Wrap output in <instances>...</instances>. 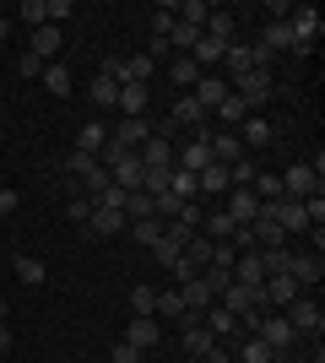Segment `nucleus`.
Returning <instances> with one entry per match:
<instances>
[{"mask_svg":"<svg viewBox=\"0 0 325 363\" xmlns=\"http://www.w3.org/2000/svg\"><path fill=\"white\" fill-rule=\"evenodd\" d=\"M287 28H293V55H309L314 49V38H320L325 33V22H320V11H314V6H293V11H287Z\"/></svg>","mask_w":325,"mask_h":363,"instance_id":"1","label":"nucleus"},{"mask_svg":"<svg viewBox=\"0 0 325 363\" xmlns=\"http://www.w3.org/2000/svg\"><path fill=\"white\" fill-rule=\"evenodd\" d=\"M266 49H249V44H228L222 49V65H228V82H239V76H249V71H266Z\"/></svg>","mask_w":325,"mask_h":363,"instance_id":"2","label":"nucleus"},{"mask_svg":"<svg viewBox=\"0 0 325 363\" xmlns=\"http://www.w3.org/2000/svg\"><path fill=\"white\" fill-rule=\"evenodd\" d=\"M255 336H261L266 347H271V352L282 358V352L293 347V336H298V331L287 325V315H261V320H255Z\"/></svg>","mask_w":325,"mask_h":363,"instance_id":"3","label":"nucleus"},{"mask_svg":"<svg viewBox=\"0 0 325 363\" xmlns=\"http://www.w3.org/2000/svg\"><path fill=\"white\" fill-rule=\"evenodd\" d=\"M228 87L244 108H261L266 98H271V71H249V76H239V82H228Z\"/></svg>","mask_w":325,"mask_h":363,"instance_id":"4","label":"nucleus"},{"mask_svg":"<svg viewBox=\"0 0 325 363\" xmlns=\"http://www.w3.org/2000/svg\"><path fill=\"white\" fill-rule=\"evenodd\" d=\"M217 303H222L233 320H244V315H255V309H261V288H239V282H228V288L217 293Z\"/></svg>","mask_w":325,"mask_h":363,"instance_id":"5","label":"nucleus"},{"mask_svg":"<svg viewBox=\"0 0 325 363\" xmlns=\"http://www.w3.org/2000/svg\"><path fill=\"white\" fill-rule=\"evenodd\" d=\"M179 298H185V315H206L217 303V288L206 277H185V282H179Z\"/></svg>","mask_w":325,"mask_h":363,"instance_id":"6","label":"nucleus"},{"mask_svg":"<svg viewBox=\"0 0 325 363\" xmlns=\"http://www.w3.org/2000/svg\"><path fill=\"white\" fill-rule=\"evenodd\" d=\"M266 217H271V223L282 228V233H304V228H309V217H304V201H271V206H266Z\"/></svg>","mask_w":325,"mask_h":363,"instance_id":"7","label":"nucleus"},{"mask_svg":"<svg viewBox=\"0 0 325 363\" xmlns=\"http://www.w3.org/2000/svg\"><path fill=\"white\" fill-rule=\"evenodd\" d=\"M277 179H282V196H287V201H304V196H314V190H320V179H314L309 163H293L287 174H277Z\"/></svg>","mask_w":325,"mask_h":363,"instance_id":"8","label":"nucleus"},{"mask_svg":"<svg viewBox=\"0 0 325 363\" xmlns=\"http://www.w3.org/2000/svg\"><path fill=\"white\" fill-rule=\"evenodd\" d=\"M228 282H239V288H261L266 282V266H261V250H239V260H233Z\"/></svg>","mask_w":325,"mask_h":363,"instance_id":"9","label":"nucleus"},{"mask_svg":"<svg viewBox=\"0 0 325 363\" xmlns=\"http://www.w3.org/2000/svg\"><path fill=\"white\" fill-rule=\"evenodd\" d=\"M228 76H212V71H201V82H195V87H190V98H195V104L206 108V114H212L217 104H222V98H228Z\"/></svg>","mask_w":325,"mask_h":363,"instance_id":"10","label":"nucleus"},{"mask_svg":"<svg viewBox=\"0 0 325 363\" xmlns=\"http://www.w3.org/2000/svg\"><path fill=\"white\" fill-rule=\"evenodd\" d=\"M206 147H212V163H222V168H233L239 157H249L244 141H239V130H217V136H206Z\"/></svg>","mask_w":325,"mask_h":363,"instance_id":"11","label":"nucleus"},{"mask_svg":"<svg viewBox=\"0 0 325 363\" xmlns=\"http://www.w3.org/2000/svg\"><path fill=\"white\" fill-rule=\"evenodd\" d=\"M125 342H130L136 352H147V347H157V342H163V325H157L152 315H136L130 325H125Z\"/></svg>","mask_w":325,"mask_h":363,"instance_id":"12","label":"nucleus"},{"mask_svg":"<svg viewBox=\"0 0 325 363\" xmlns=\"http://www.w3.org/2000/svg\"><path fill=\"white\" fill-rule=\"evenodd\" d=\"M287 325H293V331H314V336H320L325 331V309L314 298H298L293 309H287Z\"/></svg>","mask_w":325,"mask_h":363,"instance_id":"13","label":"nucleus"},{"mask_svg":"<svg viewBox=\"0 0 325 363\" xmlns=\"http://www.w3.org/2000/svg\"><path fill=\"white\" fill-rule=\"evenodd\" d=\"M136 157H141V168H173V141L152 130V136L141 141V152H136Z\"/></svg>","mask_w":325,"mask_h":363,"instance_id":"14","label":"nucleus"},{"mask_svg":"<svg viewBox=\"0 0 325 363\" xmlns=\"http://www.w3.org/2000/svg\"><path fill=\"white\" fill-rule=\"evenodd\" d=\"M147 104H152V98H147V87H141V82H120V98H114V108H120L125 120H141V114H147Z\"/></svg>","mask_w":325,"mask_h":363,"instance_id":"15","label":"nucleus"},{"mask_svg":"<svg viewBox=\"0 0 325 363\" xmlns=\"http://www.w3.org/2000/svg\"><path fill=\"white\" fill-rule=\"evenodd\" d=\"M11 277L22 282V288H44V282H49V266L38 255H11Z\"/></svg>","mask_w":325,"mask_h":363,"instance_id":"16","label":"nucleus"},{"mask_svg":"<svg viewBox=\"0 0 325 363\" xmlns=\"http://www.w3.org/2000/svg\"><path fill=\"white\" fill-rule=\"evenodd\" d=\"M147 136H152V120H147V114H141V120H120L108 130V141H120V147H130V152H141Z\"/></svg>","mask_w":325,"mask_h":363,"instance_id":"17","label":"nucleus"},{"mask_svg":"<svg viewBox=\"0 0 325 363\" xmlns=\"http://www.w3.org/2000/svg\"><path fill=\"white\" fill-rule=\"evenodd\" d=\"M217 347V336L206 331L201 315H185V352H195V358H206V352Z\"/></svg>","mask_w":325,"mask_h":363,"instance_id":"18","label":"nucleus"},{"mask_svg":"<svg viewBox=\"0 0 325 363\" xmlns=\"http://www.w3.org/2000/svg\"><path fill=\"white\" fill-rule=\"evenodd\" d=\"M228 217L239 228H249L255 217H261V196H255V190H233V196H228Z\"/></svg>","mask_w":325,"mask_h":363,"instance_id":"19","label":"nucleus"},{"mask_svg":"<svg viewBox=\"0 0 325 363\" xmlns=\"http://www.w3.org/2000/svg\"><path fill=\"white\" fill-rule=\"evenodd\" d=\"M108 147V125L103 120H87V125H81V130H76V152H87V157H98V152H103Z\"/></svg>","mask_w":325,"mask_h":363,"instance_id":"20","label":"nucleus"},{"mask_svg":"<svg viewBox=\"0 0 325 363\" xmlns=\"http://www.w3.org/2000/svg\"><path fill=\"white\" fill-rule=\"evenodd\" d=\"M179 260H185L190 272L201 277L206 266H212V239H206V233H190V244H185V255H179Z\"/></svg>","mask_w":325,"mask_h":363,"instance_id":"21","label":"nucleus"},{"mask_svg":"<svg viewBox=\"0 0 325 363\" xmlns=\"http://www.w3.org/2000/svg\"><path fill=\"white\" fill-rule=\"evenodd\" d=\"M239 141H244V152L266 147V141H271V120H266V114H249V120L239 125Z\"/></svg>","mask_w":325,"mask_h":363,"instance_id":"22","label":"nucleus"},{"mask_svg":"<svg viewBox=\"0 0 325 363\" xmlns=\"http://www.w3.org/2000/svg\"><path fill=\"white\" fill-rule=\"evenodd\" d=\"M298 282V288H314V282H320L325 277V260L320 255H293V272H287Z\"/></svg>","mask_w":325,"mask_h":363,"instance_id":"23","label":"nucleus"},{"mask_svg":"<svg viewBox=\"0 0 325 363\" xmlns=\"http://www.w3.org/2000/svg\"><path fill=\"white\" fill-rule=\"evenodd\" d=\"M87 228H93L98 239H108V233H125V212H108V206H93Z\"/></svg>","mask_w":325,"mask_h":363,"instance_id":"24","label":"nucleus"},{"mask_svg":"<svg viewBox=\"0 0 325 363\" xmlns=\"http://www.w3.org/2000/svg\"><path fill=\"white\" fill-rule=\"evenodd\" d=\"M169 76H173V87H179V92H190V87H195V82H201V65L190 60V55H173Z\"/></svg>","mask_w":325,"mask_h":363,"instance_id":"25","label":"nucleus"},{"mask_svg":"<svg viewBox=\"0 0 325 363\" xmlns=\"http://www.w3.org/2000/svg\"><path fill=\"white\" fill-rule=\"evenodd\" d=\"M38 82H44V87L55 92V98H71V71H65V60H49Z\"/></svg>","mask_w":325,"mask_h":363,"instance_id":"26","label":"nucleus"},{"mask_svg":"<svg viewBox=\"0 0 325 363\" xmlns=\"http://www.w3.org/2000/svg\"><path fill=\"white\" fill-rule=\"evenodd\" d=\"M33 55H38V60H49V55H60V28H55V22H44V28H33Z\"/></svg>","mask_w":325,"mask_h":363,"instance_id":"27","label":"nucleus"},{"mask_svg":"<svg viewBox=\"0 0 325 363\" xmlns=\"http://www.w3.org/2000/svg\"><path fill=\"white\" fill-rule=\"evenodd\" d=\"M201 120H206V108L190 98V92H179V104H173V125H190V130H201Z\"/></svg>","mask_w":325,"mask_h":363,"instance_id":"28","label":"nucleus"},{"mask_svg":"<svg viewBox=\"0 0 325 363\" xmlns=\"http://www.w3.org/2000/svg\"><path fill=\"white\" fill-rule=\"evenodd\" d=\"M261 266H266V277H287V272H293V250H287V244L261 250Z\"/></svg>","mask_w":325,"mask_h":363,"instance_id":"29","label":"nucleus"},{"mask_svg":"<svg viewBox=\"0 0 325 363\" xmlns=\"http://www.w3.org/2000/svg\"><path fill=\"white\" fill-rule=\"evenodd\" d=\"M201 320H206V331H212L217 342H222V336H233V331H239V320H233L228 309H222V303H212V309H206Z\"/></svg>","mask_w":325,"mask_h":363,"instance_id":"30","label":"nucleus"},{"mask_svg":"<svg viewBox=\"0 0 325 363\" xmlns=\"http://www.w3.org/2000/svg\"><path fill=\"white\" fill-rule=\"evenodd\" d=\"M222 49H228V44H217V38H206V33H201V38H195V49H190V60L206 71V65H222Z\"/></svg>","mask_w":325,"mask_h":363,"instance_id":"31","label":"nucleus"},{"mask_svg":"<svg viewBox=\"0 0 325 363\" xmlns=\"http://www.w3.org/2000/svg\"><path fill=\"white\" fill-rule=\"evenodd\" d=\"M65 174H71L76 184H87V179L98 174V157H87V152H76V147H71V157H65Z\"/></svg>","mask_w":325,"mask_h":363,"instance_id":"32","label":"nucleus"},{"mask_svg":"<svg viewBox=\"0 0 325 363\" xmlns=\"http://www.w3.org/2000/svg\"><path fill=\"white\" fill-rule=\"evenodd\" d=\"M212 114H217V120H222V130H233V125H244V120H249V108L239 104V98H233V92H228V98H222V104L212 108Z\"/></svg>","mask_w":325,"mask_h":363,"instance_id":"33","label":"nucleus"},{"mask_svg":"<svg viewBox=\"0 0 325 363\" xmlns=\"http://www.w3.org/2000/svg\"><path fill=\"white\" fill-rule=\"evenodd\" d=\"M261 49H266V55H271V49H298V44H293V28H287V22H266Z\"/></svg>","mask_w":325,"mask_h":363,"instance_id":"34","label":"nucleus"},{"mask_svg":"<svg viewBox=\"0 0 325 363\" xmlns=\"http://www.w3.org/2000/svg\"><path fill=\"white\" fill-rule=\"evenodd\" d=\"M195 184H201V196H217V190H228V168H222V163H206L201 174H195Z\"/></svg>","mask_w":325,"mask_h":363,"instance_id":"35","label":"nucleus"},{"mask_svg":"<svg viewBox=\"0 0 325 363\" xmlns=\"http://www.w3.org/2000/svg\"><path fill=\"white\" fill-rule=\"evenodd\" d=\"M169 190H173L179 201H195V196H201V184H195V174H185V168H169Z\"/></svg>","mask_w":325,"mask_h":363,"instance_id":"36","label":"nucleus"},{"mask_svg":"<svg viewBox=\"0 0 325 363\" xmlns=\"http://www.w3.org/2000/svg\"><path fill=\"white\" fill-rule=\"evenodd\" d=\"M179 255H185V244H179V239H169V233H163V239L152 244V260H157V266H169V272L179 266Z\"/></svg>","mask_w":325,"mask_h":363,"instance_id":"37","label":"nucleus"},{"mask_svg":"<svg viewBox=\"0 0 325 363\" xmlns=\"http://www.w3.org/2000/svg\"><path fill=\"white\" fill-rule=\"evenodd\" d=\"M201 33H206V38H217V44H233V16L228 11H212Z\"/></svg>","mask_w":325,"mask_h":363,"instance_id":"38","label":"nucleus"},{"mask_svg":"<svg viewBox=\"0 0 325 363\" xmlns=\"http://www.w3.org/2000/svg\"><path fill=\"white\" fill-rule=\"evenodd\" d=\"M173 16H179V22H190V28H206L212 6H206V0H185V6H173Z\"/></svg>","mask_w":325,"mask_h":363,"instance_id":"39","label":"nucleus"},{"mask_svg":"<svg viewBox=\"0 0 325 363\" xmlns=\"http://www.w3.org/2000/svg\"><path fill=\"white\" fill-rule=\"evenodd\" d=\"M152 315H163V320H179V315H185V298H179V288H169V293H157V303H152Z\"/></svg>","mask_w":325,"mask_h":363,"instance_id":"40","label":"nucleus"},{"mask_svg":"<svg viewBox=\"0 0 325 363\" xmlns=\"http://www.w3.org/2000/svg\"><path fill=\"white\" fill-rule=\"evenodd\" d=\"M195 38H201V28H190V22H173V33H169V49L190 55V49H195Z\"/></svg>","mask_w":325,"mask_h":363,"instance_id":"41","label":"nucleus"},{"mask_svg":"<svg viewBox=\"0 0 325 363\" xmlns=\"http://www.w3.org/2000/svg\"><path fill=\"white\" fill-rule=\"evenodd\" d=\"M239 363H277V352H271V347H266V342H261V336H249V342H244V347H239Z\"/></svg>","mask_w":325,"mask_h":363,"instance_id":"42","label":"nucleus"},{"mask_svg":"<svg viewBox=\"0 0 325 363\" xmlns=\"http://www.w3.org/2000/svg\"><path fill=\"white\" fill-rule=\"evenodd\" d=\"M136 190H147V196H163L169 190V168H141V184Z\"/></svg>","mask_w":325,"mask_h":363,"instance_id":"43","label":"nucleus"},{"mask_svg":"<svg viewBox=\"0 0 325 363\" xmlns=\"http://www.w3.org/2000/svg\"><path fill=\"white\" fill-rule=\"evenodd\" d=\"M16 22H28V28H44L49 16H44V0H22L16 6Z\"/></svg>","mask_w":325,"mask_h":363,"instance_id":"44","label":"nucleus"},{"mask_svg":"<svg viewBox=\"0 0 325 363\" xmlns=\"http://www.w3.org/2000/svg\"><path fill=\"white\" fill-rule=\"evenodd\" d=\"M120 98V82H108V76H93V104L103 108V104H114Z\"/></svg>","mask_w":325,"mask_h":363,"instance_id":"45","label":"nucleus"},{"mask_svg":"<svg viewBox=\"0 0 325 363\" xmlns=\"http://www.w3.org/2000/svg\"><path fill=\"white\" fill-rule=\"evenodd\" d=\"M130 233H136V244H147V250H152V244L163 239V223H157V217H147V223H136Z\"/></svg>","mask_w":325,"mask_h":363,"instance_id":"46","label":"nucleus"},{"mask_svg":"<svg viewBox=\"0 0 325 363\" xmlns=\"http://www.w3.org/2000/svg\"><path fill=\"white\" fill-rule=\"evenodd\" d=\"M130 303H136V315H152V303H157V288L136 282V288H130Z\"/></svg>","mask_w":325,"mask_h":363,"instance_id":"47","label":"nucleus"},{"mask_svg":"<svg viewBox=\"0 0 325 363\" xmlns=\"http://www.w3.org/2000/svg\"><path fill=\"white\" fill-rule=\"evenodd\" d=\"M147 76H152V60H147V55L125 60V82H141V87H147Z\"/></svg>","mask_w":325,"mask_h":363,"instance_id":"48","label":"nucleus"},{"mask_svg":"<svg viewBox=\"0 0 325 363\" xmlns=\"http://www.w3.org/2000/svg\"><path fill=\"white\" fill-rule=\"evenodd\" d=\"M173 22H179V16H173V6H157V16H152V38H169Z\"/></svg>","mask_w":325,"mask_h":363,"instance_id":"49","label":"nucleus"},{"mask_svg":"<svg viewBox=\"0 0 325 363\" xmlns=\"http://www.w3.org/2000/svg\"><path fill=\"white\" fill-rule=\"evenodd\" d=\"M65 212H71V223H87V217H93V201H87V196H71Z\"/></svg>","mask_w":325,"mask_h":363,"instance_id":"50","label":"nucleus"},{"mask_svg":"<svg viewBox=\"0 0 325 363\" xmlns=\"http://www.w3.org/2000/svg\"><path fill=\"white\" fill-rule=\"evenodd\" d=\"M44 65H49V60H38V55H33V49H28V55L16 60V71H22V76H44Z\"/></svg>","mask_w":325,"mask_h":363,"instance_id":"51","label":"nucleus"},{"mask_svg":"<svg viewBox=\"0 0 325 363\" xmlns=\"http://www.w3.org/2000/svg\"><path fill=\"white\" fill-rule=\"evenodd\" d=\"M44 16L60 28V16H71V0H44Z\"/></svg>","mask_w":325,"mask_h":363,"instance_id":"52","label":"nucleus"},{"mask_svg":"<svg viewBox=\"0 0 325 363\" xmlns=\"http://www.w3.org/2000/svg\"><path fill=\"white\" fill-rule=\"evenodd\" d=\"M114 363H141V352L130 347V342H120V347H114Z\"/></svg>","mask_w":325,"mask_h":363,"instance_id":"53","label":"nucleus"},{"mask_svg":"<svg viewBox=\"0 0 325 363\" xmlns=\"http://www.w3.org/2000/svg\"><path fill=\"white\" fill-rule=\"evenodd\" d=\"M16 212V190H0V217H11Z\"/></svg>","mask_w":325,"mask_h":363,"instance_id":"54","label":"nucleus"},{"mask_svg":"<svg viewBox=\"0 0 325 363\" xmlns=\"http://www.w3.org/2000/svg\"><path fill=\"white\" fill-rule=\"evenodd\" d=\"M228 358H233V352H228V342H217V347L206 352V363H228Z\"/></svg>","mask_w":325,"mask_h":363,"instance_id":"55","label":"nucleus"},{"mask_svg":"<svg viewBox=\"0 0 325 363\" xmlns=\"http://www.w3.org/2000/svg\"><path fill=\"white\" fill-rule=\"evenodd\" d=\"M0 352H11V325L0 320Z\"/></svg>","mask_w":325,"mask_h":363,"instance_id":"56","label":"nucleus"},{"mask_svg":"<svg viewBox=\"0 0 325 363\" xmlns=\"http://www.w3.org/2000/svg\"><path fill=\"white\" fill-rule=\"evenodd\" d=\"M6 33H11V16H6V11H0V38H6Z\"/></svg>","mask_w":325,"mask_h":363,"instance_id":"57","label":"nucleus"},{"mask_svg":"<svg viewBox=\"0 0 325 363\" xmlns=\"http://www.w3.org/2000/svg\"><path fill=\"white\" fill-rule=\"evenodd\" d=\"M282 363H320V358H298V352H293V358H282Z\"/></svg>","mask_w":325,"mask_h":363,"instance_id":"58","label":"nucleus"},{"mask_svg":"<svg viewBox=\"0 0 325 363\" xmlns=\"http://www.w3.org/2000/svg\"><path fill=\"white\" fill-rule=\"evenodd\" d=\"M0 320H6V298H0Z\"/></svg>","mask_w":325,"mask_h":363,"instance_id":"59","label":"nucleus"},{"mask_svg":"<svg viewBox=\"0 0 325 363\" xmlns=\"http://www.w3.org/2000/svg\"><path fill=\"white\" fill-rule=\"evenodd\" d=\"M0 136H6V125H0Z\"/></svg>","mask_w":325,"mask_h":363,"instance_id":"60","label":"nucleus"}]
</instances>
